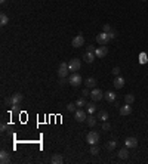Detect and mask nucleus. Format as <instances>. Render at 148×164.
<instances>
[{"instance_id": "nucleus-1", "label": "nucleus", "mask_w": 148, "mask_h": 164, "mask_svg": "<svg viewBox=\"0 0 148 164\" xmlns=\"http://www.w3.org/2000/svg\"><path fill=\"white\" fill-rule=\"evenodd\" d=\"M82 75L79 74V72H71L70 74V77H68V83L73 86V87H77V86H80L82 84Z\"/></svg>"}, {"instance_id": "nucleus-2", "label": "nucleus", "mask_w": 148, "mask_h": 164, "mask_svg": "<svg viewBox=\"0 0 148 164\" xmlns=\"http://www.w3.org/2000/svg\"><path fill=\"white\" fill-rule=\"evenodd\" d=\"M86 142H88L89 145H95L99 142V133L98 132H89L88 135H86Z\"/></svg>"}, {"instance_id": "nucleus-3", "label": "nucleus", "mask_w": 148, "mask_h": 164, "mask_svg": "<svg viewBox=\"0 0 148 164\" xmlns=\"http://www.w3.org/2000/svg\"><path fill=\"white\" fill-rule=\"evenodd\" d=\"M68 64H67V62H61V64H59V68H58V75H59V79H64V77H67V75H68Z\"/></svg>"}, {"instance_id": "nucleus-4", "label": "nucleus", "mask_w": 148, "mask_h": 164, "mask_svg": "<svg viewBox=\"0 0 148 164\" xmlns=\"http://www.w3.org/2000/svg\"><path fill=\"white\" fill-rule=\"evenodd\" d=\"M80 67H82L80 59H71V61L68 62V68H70V71H73V72H77V71L80 70Z\"/></svg>"}, {"instance_id": "nucleus-5", "label": "nucleus", "mask_w": 148, "mask_h": 164, "mask_svg": "<svg viewBox=\"0 0 148 164\" xmlns=\"http://www.w3.org/2000/svg\"><path fill=\"white\" fill-rule=\"evenodd\" d=\"M10 98H12V108L16 111L18 107H19V102L22 100V95H21V93H14Z\"/></svg>"}, {"instance_id": "nucleus-6", "label": "nucleus", "mask_w": 148, "mask_h": 164, "mask_svg": "<svg viewBox=\"0 0 148 164\" xmlns=\"http://www.w3.org/2000/svg\"><path fill=\"white\" fill-rule=\"evenodd\" d=\"M90 98H92L93 102H96V100H101V99L104 98V92H102L101 89H92V92H90Z\"/></svg>"}, {"instance_id": "nucleus-7", "label": "nucleus", "mask_w": 148, "mask_h": 164, "mask_svg": "<svg viewBox=\"0 0 148 164\" xmlns=\"http://www.w3.org/2000/svg\"><path fill=\"white\" fill-rule=\"evenodd\" d=\"M71 44H73V47H82V46L84 44V37H83L82 34L76 36V37H74V39H73Z\"/></svg>"}, {"instance_id": "nucleus-8", "label": "nucleus", "mask_w": 148, "mask_h": 164, "mask_svg": "<svg viewBox=\"0 0 148 164\" xmlns=\"http://www.w3.org/2000/svg\"><path fill=\"white\" fill-rule=\"evenodd\" d=\"M96 42L99 43V44H107L110 42V37H108V33H101V34H98L96 36Z\"/></svg>"}, {"instance_id": "nucleus-9", "label": "nucleus", "mask_w": 148, "mask_h": 164, "mask_svg": "<svg viewBox=\"0 0 148 164\" xmlns=\"http://www.w3.org/2000/svg\"><path fill=\"white\" fill-rule=\"evenodd\" d=\"M107 53H108V49L105 47V44H101V47H96V49H95L96 58H104Z\"/></svg>"}, {"instance_id": "nucleus-10", "label": "nucleus", "mask_w": 148, "mask_h": 164, "mask_svg": "<svg viewBox=\"0 0 148 164\" xmlns=\"http://www.w3.org/2000/svg\"><path fill=\"white\" fill-rule=\"evenodd\" d=\"M9 161H10V154L8 152V151L2 149V151H0V163H2V164H8Z\"/></svg>"}, {"instance_id": "nucleus-11", "label": "nucleus", "mask_w": 148, "mask_h": 164, "mask_svg": "<svg viewBox=\"0 0 148 164\" xmlns=\"http://www.w3.org/2000/svg\"><path fill=\"white\" fill-rule=\"evenodd\" d=\"M74 118H76L77 121H86V118H88V117H86V112L84 111H82V109H77L76 112H74Z\"/></svg>"}, {"instance_id": "nucleus-12", "label": "nucleus", "mask_w": 148, "mask_h": 164, "mask_svg": "<svg viewBox=\"0 0 148 164\" xmlns=\"http://www.w3.org/2000/svg\"><path fill=\"white\" fill-rule=\"evenodd\" d=\"M125 145L127 148H136L138 146V139L136 137H127V139L125 141Z\"/></svg>"}, {"instance_id": "nucleus-13", "label": "nucleus", "mask_w": 148, "mask_h": 164, "mask_svg": "<svg viewBox=\"0 0 148 164\" xmlns=\"http://www.w3.org/2000/svg\"><path fill=\"white\" fill-rule=\"evenodd\" d=\"M95 58H96L95 52H86V53L83 55V59L88 62V64H92V62L95 61Z\"/></svg>"}, {"instance_id": "nucleus-14", "label": "nucleus", "mask_w": 148, "mask_h": 164, "mask_svg": "<svg viewBox=\"0 0 148 164\" xmlns=\"http://www.w3.org/2000/svg\"><path fill=\"white\" fill-rule=\"evenodd\" d=\"M104 99L107 100V102H114V100H116V93L111 92V90H108V92L104 93Z\"/></svg>"}, {"instance_id": "nucleus-15", "label": "nucleus", "mask_w": 148, "mask_h": 164, "mask_svg": "<svg viewBox=\"0 0 148 164\" xmlns=\"http://www.w3.org/2000/svg\"><path fill=\"white\" fill-rule=\"evenodd\" d=\"M114 87H116V89H121V87L123 86H125V79H123V77H119V75H117V77L114 79Z\"/></svg>"}, {"instance_id": "nucleus-16", "label": "nucleus", "mask_w": 148, "mask_h": 164, "mask_svg": "<svg viewBox=\"0 0 148 164\" xmlns=\"http://www.w3.org/2000/svg\"><path fill=\"white\" fill-rule=\"evenodd\" d=\"M127 149H129L127 146H126V148H123V149H120V151H119V154H117L119 158H121V160H127V158H129V151H127Z\"/></svg>"}, {"instance_id": "nucleus-17", "label": "nucleus", "mask_w": 148, "mask_h": 164, "mask_svg": "<svg viewBox=\"0 0 148 164\" xmlns=\"http://www.w3.org/2000/svg\"><path fill=\"white\" fill-rule=\"evenodd\" d=\"M130 112H132V107L129 104H126L125 107H120V114L121 115H129Z\"/></svg>"}, {"instance_id": "nucleus-18", "label": "nucleus", "mask_w": 148, "mask_h": 164, "mask_svg": "<svg viewBox=\"0 0 148 164\" xmlns=\"http://www.w3.org/2000/svg\"><path fill=\"white\" fill-rule=\"evenodd\" d=\"M84 84H86V87H88V89H95V86H96V80H95L93 77H89V79H86Z\"/></svg>"}, {"instance_id": "nucleus-19", "label": "nucleus", "mask_w": 148, "mask_h": 164, "mask_svg": "<svg viewBox=\"0 0 148 164\" xmlns=\"http://www.w3.org/2000/svg\"><path fill=\"white\" fill-rule=\"evenodd\" d=\"M95 111H96V105H95L93 102L86 104V112H88V114H93Z\"/></svg>"}, {"instance_id": "nucleus-20", "label": "nucleus", "mask_w": 148, "mask_h": 164, "mask_svg": "<svg viewBox=\"0 0 148 164\" xmlns=\"http://www.w3.org/2000/svg\"><path fill=\"white\" fill-rule=\"evenodd\" d=\"M98 118H99L101 121H107L108 120V112L107 111H99V112H98Z\"/></svg>"}, {"instance_id": "nucleus-21", "label": "nucleus", "mask_w": 148, "mask_h": 164, "mask_svg": "<svg viewBox=\"0 0 148 164\" xmlns=\"http://www.w3.org/2000/svg\"><path fill=\"white\" fill-rule=\"evenodd\" d=\"M51 161H52L53 164H61V163H62V161H64V158H62V157H61L59 154H55V155L52 157V160H51Z\"/></svg>"}, {"instance_id": "nucleus-22", "label": "nucleus", "mask_w": 148, "mask_h": 164, "mask_svg": "<svg viewBox=\"0 0 148 164\" xmlns=\"http://www.w3.org/2000/svg\"><path fill=\"white\" fill-rule=\"evenodd\" d=\"M86 123H88V126H90V127H93V126L96 124V118L90 114V117H88L86 118Z\"/></svg>"}, {"instance_id": "nucleus-23", "label": "nucleus", "mask_w": 148, "mask_h": 164, "mask_svg": "<svg viewBox=\"0 0 148 164\" xmlns=\"http://www.w3.org/2000/svg\"><path fill=\"white\" fill-rule=\"evenodd\" d=\"M90 154L92 155H98V154H99V146H98L96 144L95 145H90Z\"/></svg>"}, {"instance_id": "nucleus-24", "label": "nucleus", "mask_w": 148, "mask_h": 164, "mask_svg": "<svg viewBox=\"0 0 148 164\" xmlns=\"http://www.w3.org/2000/svg\"><path fill=\"white\" fill-rule=\"evenodd\" d=\"M125 100H126V104L132 105V104L135 102V96H133L132 93H129V95H126V96H125Z\"/></svg>"}, {"instance_id": "nucleus-25", "label": "nucleus", "mask_w": 148, "mask_h": 164, "mask_svg": "<svg viewBox=\"0 0 148 164\" xmlns=\"http://www.w3.org/2000/svg\"><path fill=\"white\" fill-rule=\"evenodd\" d=\"M86 104H88V102H86V99H84V98H79V99L76 100V105H77L79 108H82V107H86Z\"/></svg>"}, {"instance_id": "nucleus-26", "label": "nucleus", "mask_w": 148, "mask_h": 164, "mask_svg": "<svg viewBox=\"0 0 148 164\" xmlns=\"http://www.w3.org/2000/svg\"><path fill=\"white\" fill-rule=\"evenodd\" d=\"M8 22H9V18H8L6 14H2V15H0V25H6Z\"/></svg>"}, {"instance_id": "nucleus-27", "label": "nucleus", "mask_w": 148, "mask_h": 164, "mask_svg": "<svg viewBox=\"0 0 148 164\" xmlns=\"http://www.w3.org/2000/svg\"><path fill=\"white\" fill-rule=\"evenodd\" d=\"M116 146H117V142H116V141H110V142L107 144V149H108V151H113Z\"/></svg>"}, {"instance_id": "nucleus-28", "label": "nucleus", "mask_w": 148, "mask_h": 164, "mask_svg": "<svg viewBox=\"0 0 148 164\" xmlns=\"http://www.w3.org/2000/svg\"><path fill=\"white\" fill-rule=\"evenodd\" d=\"M67 109H68L70 112H76V111H77V105H76V104H68Z\"/></svg>"}, {"instance_id": "nucleus-29", "label": "nucleus", "mask_w": 148, "mask_h": 164, "mask_svg": "<svg viewBox=\"0 0 148 164\" xmlns=\"http://www.w3.org/2000/svg\"><path fill=\"white\" fill-rule=\"evenodd\" d=\"M147 53H141L139 55V62H141V64H147Z\"/></svg>"}, {"instance_id": "nucleus-30", "label": "nucleus", "mask_w": 148, "mask_h": 164, "mask_svg": "<svg viewBox=\"0 0 148 164\" xmlns=\"http://www.w3.org/2000/svg\"><path fill=\"white\" fill-rule=\"evenodd\" d=\"M111 129V126L108 121H102V130H110Z\"/></svg>"}, {"instance_id": "nucleus-31", "label": "nucleus", "mask_w": 148, "mask_h": 164, "mask_svg": "<svg viewBox=\"0 0 148 164\" xmlns=\"http://www.w3.org/2000/svg\"><path fill=\"white\" fill-rule=\"evenodd\" d=\"M102 31H104V33H110V31H111L110 24H104V25H102Z\"/></svg>"}, {"instance_id": "nucleus-32", "label": "nucleus", "mask_w": 148, "mask_h": 164, "mask_svg": "<svg viewBox=\"0 0 148 164\" xmlns=\"http://www.w3.org/2000/svg\"><path fill=\"white\" fill-rule=\"evenodd\" d=\"M82 95H83V98H86V96H90V92H89V89H88V87H86V89H83Z\"/></svg>"}, {"instance_id": "nucleus-33", "label": "nucleus", "mask_w": 148, "mask_h": 164, "mask_svg": "<svg viewBox=\"0 0 148 164\" xmlns=\"http://www.w3.org/2000/svg\"><path fill=\"white\" fill-rule=\"evenodd\" d=\"M113 74H114V77H117V75L120 74V68H119V67H116V68H113Z\"/></svg>"}, {"instance_id": "nucleus-34", "label": "nucleus", "mask_w": 148, "mask_h": 164, "mask_svg": "<svg viewBox=\"0 0 148 164\" xmlns=\"http://www.w3.org/2000/svg\"><path fill=\"white\" fill-rule=\"evenodd\" d=\"M116 36H117V34H116L114 31H110V33H108V37H110V40H113V39H116Z\"/></svg>"}, {"instance_id": "nucleus-35", "label": "nucleus", "mask_w": 148, "mask_h": 164, "mask_svg": "<svg viewBox=\"0 0 148 164\" xmlns=\"http://www.w3.org/2000/svg\"><path fill=\"white\" fill-rule=\"evenodd\" d=\"M5 104H6L8 107H12V98H6V99H5Z\"/></svg>"}, {"instance_id": "nucleus-36", "label": "nucleus", "mask_w": 148, "mask_h": 164, "mask_svg": "<svg viewBox=\"0 0 148 164\" xmlns=\"http://www.w3.org/2000/svg\"><path fill=\"white\" fill-rule=\"evenodd\" d=\"M8 127H9V126H8V124H5V123H2V126H0V130H2V132H6V130H8Z\"/></svg>"}, {"instance_id": "nucleus-37", "label": "nucleus", "mask_w": 148, "mask_h": 164, "mask_svg": "<svg viewBox=\"0 0 148 164\" xmlns=\"http://www.w3.org/2000/svg\"><path fill=\"white\" fill-rule=\"evenodd\" d=\"M65 83H67V80H65V77H64V79H61V80H59V84H61V86H64Z\"/></svg>"}, {"instance_id": "nucleus-38", "label": "nucleus", "mask_w": 148, "mask_h": 164, "mask_svg": "<svg viewBox=\"0 0 148 164\" xmlns=\"http://www.w3.org/2000/svg\"><path fill=\"white\" fill-rule=\"evenodd\" d=\"M0 2H2V3H5V2H6V0H0Z\"/></svg>"}]
</instances>
